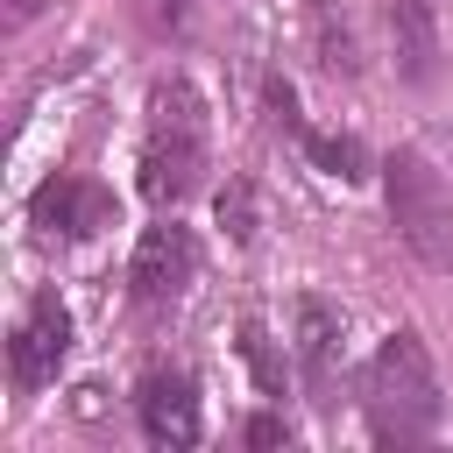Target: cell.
Wrapping results in <instances>:
<instances>
[{
  "instance_id": "6da1fadb",
  "label": "cell",
  "mask_w": 453,
  "mask_h": 453,
  "mask_svg": "<svg viewBox=\"0 0 453 453\" xmlns=\"http://www.w3.org/2000/svg\"><path fill=\"white\" fill-rule=\"evenodd\" d=\"M361 411H368V439H382V446H425L439 432V418H446L439 368L411 326H396L375 347V361L361 375Z\"/></svg>"
},
{
  "instance_id": "7a4b0ae2",
  "label": "cell",
  "mask_w": 453,
  "mask_h": 453,
  "mask_svg": "<svg viewBox=\"0 0 453 453\" xmlns=\"http://www.w3.org/2000/svg\"><path fill=\"white\" fill-rule=\"evenodd\" d=\"M212 156V120L191 78H156L149 92V127H142V191L156 205H177L198 191Z\"/></svg>"
},
{
  "instance_id": "3957f363",
  "label": "cell",
  "mask_w": 453,
  "mask_h": 453,
  "mask_svg": "<svg viewBox=\"0 0 453 453\" xmlns=\"http://www.w3.org/2000/svg\"><path fill=\"white\" fill-rule=\"evenodd\" d=\"M382 198H389L396 241L425 269H453V191L418 149H389L382 156Z\"/></svg>"
},
{
  "instance_id": "277c9868",
  "label": "cell",
  "mask_w": 453,
  "mask_h": 453,
  "mask_svg": "<svg viewBox=\"0 0 453 453\" xmlns=\"http://www.w3.org/2000/svg\"><path fill=\"white\" fill-rule=\"evenodd\" d=\"M64 361H71V304L57 290H35L21 304V319H14V333H7V382H14V396L50 389Z\"/></svg>"
},
{
  "instance_id": "5b68a950",
  "label": "cell",
  "mask_w": 453,
  "mask_h": 453,
  "mask_svg": "<svg viewBox=\"0 0 453 453\" xmlns=\"http://www.w3.org/2000/svg\"><path fill=\"white\" fill-rule=\"evenodd\" d=\"M127 283H134V297H142L149 311L177 304V297L198 283V234H191V226H177V219L142 226L134 262H127Z\"/></svg>"
},
{
  "instance_id": "8992f818",
  "label": "cell",
  "mask_w": 453,
  "mask_h": 453,
  "mask_svg": "<svg viewBox=\"0 0 453 453\" xmlns=\"http://www.w3.org/2000/svg\"><path fill=\"white\" fill-rule=\"evenodd\" d=\"M28 212H35V226H42L50 241H92V234H106V226L120 219L113 191H106L99 177H85V170H57V177H42L35 198H28Z\"/></svg>"
},
{
  "instance_id": "52a82bcc",
  "label": "cell",
  "mask_w": 453,
  "mask_h": 453,
  "mask_svg": "<svg viewBox=\"0 0 453 453\" xmlns=\"http://www.w3.org/2000/svg\"><path fill=\"white\" fill-rule=\"evenodd\" d=\"M134 418L149 446H198V382L184 368H149L134 389Z\"/></svg>"
},
{
  "instance_id": "ba28073f",
  "label": "cell",
  "mask_w": 453,
  "mask_h": 453,
  "mask_svg": "<svg viewBox=\"0 0 453 453\" xmlns=\"http://www.w3.org/2000/svg\"><path fill=\"white\" fill-rule=\"evenodd\" d=\"M340 340H347L340 333V311L326 297H297V368H304V389H311L319 411L340 403V361H347Z\"/></svg>"
},
{
  "instance_id": "9c48e42d",
  "label": "cell",
  "mask_w": 453,
  "mask_h": 453,
  "mask_svg": "<svg viewBox=\"0 0 453 453\" xmlns=\"http://www.w3.org/2000/svg\"><path fill=\"white\" fill-rule=\"evenodd\" d=\"M382 28H389L396 78L432 85L439 78V0H382Z\"/></svg>"
},
{
  "instance_id": "30bf717a",
  "label": "cell",
  "mask_w": 453,
  "mask_h": 453,
  "mask_svg": "<svg viewBox=\"0 0 453 453\" xmlns=\"http://www.w3.org/2000/svg\"><path fill=\"white\" fill-rule=\"evenodd\" d=\"M269 113H276V127H290V134L304 142V156H311L326 177H340V184L368 177V149H361L354 134H319V127H304V120H297V99H290V85H283V78L269 85Z\"/></svg>"
},
{
  "instance_id": "8fae6325",
  "label": "cell",
  "mask_w": 453,
  "mask_h": 453,
  "mask_svg": "<svg viewBox=\"0 0 453 453\" xmlns=\"http://www.w3.org/2000/svg\"><path fill=\"white\" fill-rule=\"evenodd\" d=\"M311 42H319V64H326V71H340V78L361 71V57H354V28H347L340 0H311Z\"/></svg>"
},
{
  "instance_id": "7c38bea8",
  "label": "cell",
  "mask_w": 453,
  "mask_h": 453,
  "mask_svg": "<svg viewBox=\"0 0 453 453\" xmlns=\"http://www.w3.org/2000/svg\"><path fill=\"white\" fill-rule=\"evenodd\" d=\"M241 340H248V361H255V375H262V389H283V368H276V354H269V333L248 319L241 326Z\"/></svg>"
},
{
  "instance_id": "4fadbf2b",
  "label": "cell",
  "mask_w": 453,
  "mask_h": 453,
  "mask_svg": "<svg viewBox=\"0 0 453 453\" xmlns=\"http://www.w3.org/2000/svg\"><path fill=\"white\" fill-rule=\"evenodd\" d=\"M219 219H234V241L255 234V226H248V184H226V191H219Z\"/></svg>"
},
{
  "instance_id": "5bb4252c",
  "label": "cell",
  "mask_w": 453,
  "mask_h": 453,
  "mask_svg": "<svg viewBox=\"0 0 453 453\" xmlns=\"http://www.w3.org/2000/svg\"><path fill=\"white\" fill-rule=\"evenodd\" d=\"M241 439H248V446H283V439H290V425H283L276 411H262V418H248V432H241Z\"/></svg>"
},
{
  "instance_id": "9a60e30c",
  "label": "cell",
  "mask_w": 453,
  "mask_h": 453,
  "mask_svg": "<svg viewBox=\"0 0 453 453\" xmlns=\"http://www.w3.org/2000/svg\"><path fill=\"white\" fill-rule=\"evenodd\" d=\"M35 7H42V0H7V28H21V21L35 14Z\"/></svg>"
}]
</instances>
